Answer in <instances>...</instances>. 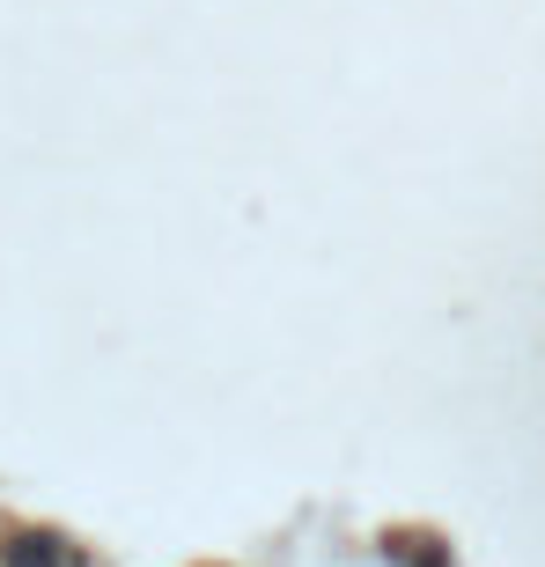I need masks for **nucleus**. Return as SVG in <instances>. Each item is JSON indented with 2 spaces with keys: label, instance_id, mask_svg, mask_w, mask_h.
Masks as SVG:
<instances>
[{
  "label": "nucleus",
  "instance_id": "obj_1",
  "mask_svg": "<svg viewBox=\"0 0 545 567\" xmlns=\"http://www.w3.org/2000/svg\"><path fill=\"white\" fill-rule=\"evenodd\" d=\"M8 560H16V567H66V553L52 546V538H22V546L8 553Z\"/></svg>",
  "mask_w": 545,
  "mask_h": 567
}]
</instances>
